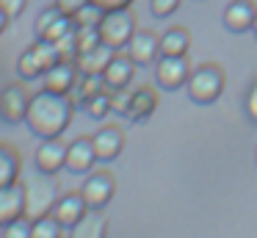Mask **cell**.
Here are the masks:
<instances>
[{
    "label": "cell",
    "mask_w": 257,
    "mask_h": 238,
    "mask_svg": "<svg viewBox=\"0 0 257 238\" xmlns=\"http://www.w3.org/2000/svg\"><path fill=\"white\" fill-rule=\"evenodd\" d=\"M75 103L69 94H58L50 89L31 94V105L25 114V125L34 136L39 138H56L72 125Z\"/></svg>",
    "instance_id": "cell-1"
},
{
    "label": "cell",
    "mask_w": 257,
    "mask_h": 238,
    "mask_svg": "<svg viewBox=\"0 0 257 238\" xmlns=\"http://www.w3.org/2000/svg\"><path fill=\"white\" fill-rule=\"evenodd\" d=\"M224 86H227V75H224V69L218 64H213V61L199 64L191 72L188 83H185L191 103H196V105H213L224 94Z\"/></svg>",
    "instance_id": "cell-2"
},
{
    "label": "cell",
    "mask_w": 257,
    "mask_h": 238,
    "mask_svg": "<svg viewBox=\"0 0 257 238\" xmlns=\"http://www.w3.org/2000/svg\"><path fill=\"white\" fill-rule=\"evenodd\" d=\"M25 188V219H42V216H50L53 208L58 202V186L53 183V175H42L36 172L34 177L23 183Z\"/></svg>",
    "instance_id": "cell-3"
},
{
    "label": "cell",
    "mask_w": 257,
    "mask_h": 238,
    "mask_svg": "<svg viewBox=\"0 0 257 238\" xmlns=\"http://www.w3.org/2000/svg\"><path fill=\"white\" fill-rule=\"evenodd\" d=\"M58 61H61V55H58L56 42L36 39V42L31 44V47L25 50L23 55H20V61H17V75L23 77V81H36V77H42L47 69H50V66H56Z\"/></svg>",
    "instance_id": "cell-4"
},
{
    "label": "cell",
    "mask_w": 257,
    "mask_h": 238,
    "mask_svg": "<svg viewBox=\"0 0 257 238\" xmlns=\"http://www.w3.org/2000/svg\"><path fill=\"white\" fill-rule=\"evenodd\" d=\"M97 28H100L102 44H108V47H113V50H124L127 42L133 39V33L139 31V25H136V14L130 9L105 11Z\"/></svg>",
    "instance_id": "cell-5"
},
{
    "label": "cell",
    "mask_w": 257,
    "mask_h": 238,
    "mask_svg": "<svg viewBox=\"0 0 257 238\" xmlns=\"http://www.w3.org/2000/svg\"><path fill=\"white\" fill-rule=\"evenodd\" d=\"M191 64L185 55H161L155 61V83L166 92H177L188 83L191 77Z\"/></svg>",
    "instance_id": "cell-6"
},
{
    "label": "cell",
    "mask_w": 257,
    "mask_h": 238,
    "mask_svg": "<svg viewBox=\"0 0 257 238\" xmlns=\"http://www.w3.org/2000/svg\"><path fill=\"white\" fill-rule=\"evenodd\" d=\"M80 194H83L89 210H105L108 202L116 194V180H113L111 172L100 169V172H89L86 183L80 186Z\"/></svg>",
    "instance_id": "cell-7"
},
{
    "label": "cell",
    "mask_w": 257,
    "mask_h": 238,
    "mask_svg": "<svg viewBox=\"0 0 257 238\" xmlns=\"http://www.w3.org/2000/svg\"><path fill=\"white\" fill-rule=\"evenodd\" d=\"M31 105V92L23 83H9V86L0 89V119L6 125H20L25 122Z\"/></svg>",
    "instance_id": "cell-8"
},
{
    "label": "cell",
    "mask_w": 257,
    "mask_h": 238,
    "mask_svg": "<svg viewBox=\"0 0 257 238\" xmlns=\"http://www.w3.org/2000/svg\"><path fill=\"white\" fill-rule=\"evenodd\" d=\"M34 164L36 172H42V175H58L61 169H67V141H61V136L42 138V144L36 147Z\"/></svg>",
    "instance_id": "cell-9"
},
{
    "label": "cell",
    "mask_w": 257,
    "mask_h": 238,
    "mask_svg": "<svg viewBox=\"0 0 257 238\" xmlns=\"http://www.w3.org/2000/svg\"><path fill=\"white\" fill-rule=\"evenodd\" d=\"M124 50H127V55L136 61V66H150L161 58V36H158L155 31H150V28H147V31L139 28Z\"/></svg>",
    "instance_id": "cell-10"
},
{
    "label": "cell",
    "mask_w": 257,
    "mask_h": 238,
    "mask_svg": "<svg viewBox=\"0 0 257 238\" xmlns=\"http://www.w3.org/2000/svg\"><path fill=\"white\" fill-rule=\"evenodd\" d=\"M224 28L229 33H246L254 28L257 20V3L254 0H229L224 9Z\"/></svg>",
    "instance_id": "cell-11"
},
{
    "label": "cell",
    "mask_w": 257,
    "mask_h": 238,
    "mask_svg": "<svg viewBox=\"0 0 257 238\" xmlns=\"http://www.w3.org/2000/svg\"><path fill=\"white\" fill-rule=\"evenodd\" d=\"M136 77V61L130 58L127 53H113V58L108 61V66L102 69V83H105L111 92H119V89H127Z\"/></svg>",
    "instance_id": "cell-12"
},
{
    "label": "cell",
    "mask_w": 257,
    "mask_h": 238,
    "mask_svg": "<svg viewBox=\"0 0 257 238\" xmlns=\"http://www.w3.org/2000/svg\"><path fill=\"white\" fill-rule=\"evenodd\" d=\"M97 164V152H94V141L91 136H78L75 141L67 144V169L72 175H89Z\"/></svg>",
    "instance_id": "cell-13"
},
{
    "label": "cell",
    "mask_w": 257,
    "mask_h": 238,
    "mask_svg": "<svg viewBox=\"0 0 257 238\" xmlns=\"http://www.w3.org/2000/svg\"><path fill=\"white\" fill-rule=\"evenodd\" d=\"M94 141V152H97V161L108 164V161L119 158L124 149V130L119 125H102L100 130L91 136Z\"/></svg>",
    "instance_id": "cell-14"
},
{
    "label": "cell",
    "mask_w": 257,
    "mask_h": 238,
    "mask_svg": "<svg viewBox=\"0 0 257 238\" xmlns=\"http://www.w3.org/2000/svg\"><path fill=\"white\" fill-rule=\"evenodd\" d=\"M78 64L75 61H58L56 66H50V69L42 75V89H50V92H58V94H69L75 89V83H78Z\"/></svg>",
    "instance_id": "cell-15"
},
{
    "label": "cell",
    "mask_w": 257,
    "mask_h": 238,
    "mask_svg": "<svg viewBox=\"0 0 257 238\" xmlns=\"http://www.w3.org/2000/svg\"><path fill=\"white\" fill-rule=\"evenodd\" d=\"M86 210H89V205H86L83 194H80V191H69V194H64V197H58L56 208H53V216L61 221L64 230H69V227H75L80 219H83Z\"/></svg>",
    "instance_id": "cell-16"
},
{
    "label": "cell",
    "mask_w": 257,
    "mask_h": 238,
    "mask_svg": "<svg viewBox=\"0 0 257 238\" xmlns=\"http://www.w3.org/2000/svg\"><path fill=\"white\" fill-rule=\"evenodd\" d=\"M25 216V188L23 183H12V186L0 188V224H9L14 219Z\"/></svg>",
    "instance_id": "cell-17"
},
{
    "label": "cell",
    "mask_w": 257,
    "mask_h": 238,
    "mask_svg": "<svg viewBox=\"0 0 257 238\" xmlns=\"http://www.w3.org/2000/svg\"><path fill=\"white\" fill-rule=\"evenodd\" d=\"M155 108H158V89L141 86V89H136V92L130 94V103H127L124 116H127L130 122H144V119H150V116L155 114Z\"/></svg>",
    "instance_id": "cell-18"
},
{
    "label": "cell",
    "mask_w": 257,
    "mask_h": 238,
    "mask_svg": "<svg viewBox=\"0 0 257 238\" xmlns=\"http://www.w3.org/2000/svg\"><path fill=\"white\" fill-rule=\"evenodd\" d=\"M108 219L102 210H86V216L75 227H69V238H105Z\"/></svg>",
    "instance_id": "cell-19"
},
{
    "label": "cell",
    "mask_w": 257,
    "mask_h": 238,
    "mask_svg": "<svg viewBox=\"0 0 257 238\" xmlns=\"http://www.w3.org/2000/svg\"><path fill=\"white\" fill-rule=\"evenodd\" d=\"M113 53H116V50L108 47V44H97V47L80 53L78 58H75V64H78L80 72H89V75H102V69L108 66V61L113 58Z\"/></svg>",
    "instance_id": "cell-20"
},
{
    "label": "cell",
    "mask_w": 257,
    "mask_h": 238,
    "mask_svg": "<svg viewBox=\"0 0 257 238\" xmlns=\"http://www.w3.org/2000/svg\"><path fill=\"white\" fill-rule=\"evenodd\" d=\"M191 33L183 25H174L161 33V55H188Z\"/></svg>",
    "instance_id": "cell-21"
},
{
    "label": "cell",
    "mask_w": 257,
    "mask_h": 238,
    "mask_svg": "<svg viewBox=\"0 0 257 238\" xmlns=\"http://www.w3.org/2000/svg\"><path fill=\"white\" fill-rule=\"evenodd\" d=\"M20 172H23V158L14 147L0 144V188L20 183Z\"/></svg>",
    "instance_id": "cell-22"
},
{
    "label": "cell",
    "mask_w": 257,
    "mask_h": 238,
    "mask_svg": "<svg viewBox=\"0 0 257 238\" xmlns=\"http://www.w3.org/2000/svg\"><path fill=\"white\" fill-rule=\"evenodd\" d=\"M100 89H105V83H102V75H89V72H80L78 75V83H75V89L69 92V97H72L75 108H83V103L91 97V94H97Z\"/></svg>",
    "instance_id": "cell-23"
},
{
    "label": "cell",
    "mask_w": 257,
    "mask_h": 238,
    "mask_svg": "<svg viewBox=\"0 0 257 238\" xmlns=\"http://www.w3.org/2000/svg\"><path fill=\"white\" fill-rule=\"evenodd\" d=\"M83 111L91 116V119H105V116L113 111V92L108 86L100 89V92L91 94V97L83 103Z\"/></svg>",
    "instance_id": "cell-24"
},
{
    "label": "cell",
    "mask_w": 257,
    "mask_h": 238,
    "mask_svg": "<svg viewBox=\"0 0 257 238\" xmlns=\"http://www.w3.org/2000/svg\"><path fill=\"white\" fill-rule=\"evenodd\" d=\"M31 238H64V227L56 216H42L31 221Z\"/></svg>",
    "instance_id": "cell-25"
},
{
    "label": "cell",
    "mask_w": 257,
    "mask_h": 238,
    "mask_svg": "<svg viewBox=\"0 0 257 238\" xmlns=\"http://www.w3.org/2000/svg\"><path fill=\"white\" fill-rule=\"evenodd\" d=\"M56 47H58L61 61H75V58H78V55H80V50H78V25H75L69 33H64V36L56 42Z\"/></svg>",
    "instance_id": "cell-26"
},
{
    "label": "cell",
    "mask_w": 257,
    "mask_h": 238,
    "mask_svg": "<svg viewBox=\"0 0 257 238\" xmlns=\"http://www.w3.org/2000/svg\"><path fill=\"white\" fill-rule=\"evenodd\" d=\"M97 44H102L100 28H94V25H78V50H80V53L97 47Z\"/></svg>",
    "instance_id": "cell-27"
},
{
    "label": "cell",
    "mask_w": 257,
    "mask_h": 238,
    "mask_svg": "<svg viewBox=\"0 0 257 238\" xmlns=\"http://www.w3.org/2000/svg\"><path fill=\"white\" fill-rule=\"evenodd\" d=\"M0 238H31V219H14L9 224H0Z\"/></svg>",
    "instance_id": "cell-28"
},
{
    "label": "cell",
    "mask_w": 257,
    "mask_h": 238,
    "mask_svg": "<svg viewBox=\"0 0 257 238\" xmlns=\"http://www.w3.org/2000/svg\"><path fill=\"white\" fill-rule=\"evenodd\" d=\"M102 14H105V9H100V6L91 0V3L83 6L72 20H75V25H94L97 28V25H100V20H102Z\"/></svg>",
    "instance_id": "cell-29"
},
{
    "label": "cell",
    "mask_w": 257,
    "mask_h": 238,
    "mask_svg": "<svg viewBox=\"0 0 257 238\" xmlns=\"http://www.w3.org/2000/svg\"><path fill=\"white\" fill-rule=\"evenodd\" d=\"M180 3H183V0H150V11L158 20H166V17H172L174 11L180 9Z\"/></svg>",
    "instance_id": "cell-30"
},
{
    "label": "cell",
    "mask_w": 257,
    "mask_h": 238,
    "mask_svg": "<svg viewBox=\"0 0 257 238\" xmlns=\"http://www.w3.org/2000/svg\"><path fill=\"white\" fill-rule=\"evenodd\" d=\"M243 108H246V116L257 125V81H251L249 92H246V100H243Z\"/></svg>",
    "instance_id": "cell-31"
},
{
    "label": "cell",
    "mask_w": 257,
    "mask_h": 238,
    "mask_svg": "<svg viewBox=\"0 0 257 238\" xmlns=\"http://www.w3.org/2000/svg\"><path fill=\"white\" fill-rule=\"evenodd\" d=\"M25 6H28V0H0V9L6 11V14L12 17V20H14V17L23 14Z\"/></svg>",
    "instance_id": "cell-32"
},
{
    "label": "cell",
    "mask_w": 257,
    "mask_h": 238,
    "mask_svg": "<svg viewBox=\"0 0 257 238\" xmlns=\"http://www.w3.org/2000/svg\"><path fill=\"white\" fill-rule=\"evenodd\" d=\"M89 3L91 0H56V6L64 11V14H69V17H75L83 6H89Z\"/></svg>",
    "instance_id": "cell-33"
},
{
    "label": "cell",
    "mask_w": 257,
    "mask_h": 238,
    "mask_svg": "<svg viewBox=\"0 0 257 238\" xmlns=\"http://www.w3.org/2000/svg\"><path fill=\"white\" fill-rule=\"evenodd\" d=\"M127 103H130V94L124 92V89H119V92H113V111H119V114H124V111H127Z\"/></svg>",
    "instance_id": "cell-34"
},
{
    "label": "cell",
    "mask_w": 257,
    "mask_h": 238,
    "mask_svg": "<svg viewBox=\"0 0 257 238\" xmlns=\"http://www.w3.org/2000/svg\"><path fill=\"white\" fill-rule=\"evenodd\" d=\"M100 9H105V11H111V9H130V3L133 0H94Z\"/></svg>",
    "instance_id": "cell-35"
},
{
    "label": "cell",
    "mask_w": 257,
    "mask_h": 238,
    "mask_svg": "<svg viewBox=\"0 0 257 238\" xmlns=\"http://www.w3.org/2000/svg\"><path fill=\"white\" fill-rule=\"evenodd\" d=\"M9 22H12V17H9L6 11L0 9V36H3V31H6V28H9Z\"/></svg>",
    "instance_id": "cell-36"
},
{
    "label": "cell",
    "mask_w": 257,
    "mask_h": 238,
    "mask_svg": "<svg viewBox=\"0 0 257 238\" xmlns=\"http://www.w3.org/2000/svg\"><path fill=\"white\" fill-rule=\"evenodd\" d=\"M251 31H254V36H257V20H254V28H251Z\"/></svg>",
    "instance_id": "cell-37"
}]
</instances>
